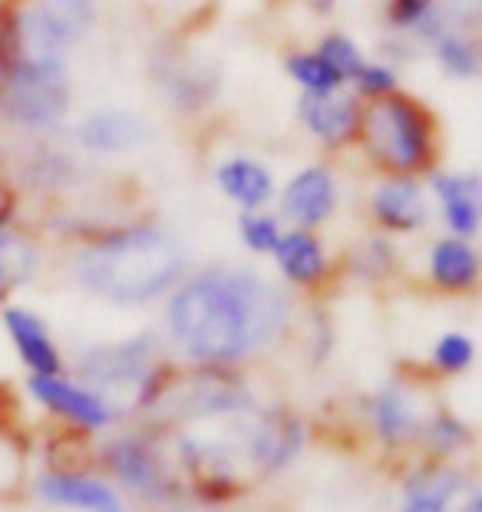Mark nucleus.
I'll return each mask as SVG.
<instances>
[{"instance_id":"1","label":"nucleus","mask_w":482,"mask_h":512,"mask_svg":"<svg viewBox=\"0 0 482 512\" xmlns=\"http://www.w3.org/2000/svg\"><path fill=\"white\" fill-rule=\"evenodd\" d=\"M291 324V301L251 268H212L169 298L166 328L192 364H222L265 354Z\"/></svg>"},{"instance_id":"2","label":"nucleus","mask_w":482,"mask_h":512,"mask_svg":"<svg viewBox=\"0 0 482 512\" xmlns=\"http://www.w3.org/2000/svg\"><path fill=\"white\" fill-rule=\"evenodd\" d=\"M182 245L156 225H133L83 245L70 275L86 294L113 304H149L179 285Z\"/></svg>"},{"instance_id":"3","label":"nucleus","mask_w":482,"mask_h":512,"mask_svg":"<svg viewBox=\"0 0 482 512\" xmlns=\"http://www.w3.org/2000/svg\"><path fill=\"white\" fill-rule=\"evenodd\" d=\"M251 407V387L235 367L222 364H192L172 367L156 377L146 397L136 403V417L146 427H192V423L235 417Z\"/></svg>"},{"instance_id":"4","label":"nucleus","mask_w":482,"mask_h":512,"mask_svg":"<svg viewBox=\"0 0 482 512\" xmlns=\"http://www.w3.org/2000/svg\"><path fill=\"white\" fill-rule=\"evenodd\" d=\"M63 53L24 47L17 24L0 34V110L24 129H50L67 113Z\"/></svg>"},{"instance_id":"5","label":"nucleus","mask_w":482,"mask_h":512,"mask_svg":"<svg viewBox=\"0 0 482 512\" xmlns=\"http://www.w3.org/2000/svg\"><path fill=\"white\" fill-rule=\"evenodd\" d=\"M166 354L152 334H136L126 341H106L86 347L76 361V380L93 387L119 410V400H129V413L146 397V390L156 384V377L166 370ZM123 413V410H119Z\"/></svg>"},{"instance_id":"6","label":"nucleus","mask_w":482,"mask_h":512,"mask_svg":"<svg viewBox=\"0 0 482 512\" xmlns=\"http://www.w3.org/2000/svg\"><path fill=\"white\" fill-rule=\"evenodd\" d=\"M364 139L367 149L380 166L393 169L397 176L420 169L430 159V126L426 113L407 96H387L367 110Z\"/></svg>"},{"instance_id":"7","label":"nucleus","mask_w":482,"mask_h":512,"mask_svg":"<svg viewBox=\"0 0 482 512\" xmlns=\"http://www.w3.org/2000/svg\"><path fill=\"white\" fill-rule=\"evenodd\" d=\"M103 470L116 479L119 486L139 496L146 506H179L182 486L166 466V456L149 433H123L113 437L100 453Z\"/></svg>"},{"instance_id":"8","label":"nucleus","mask_w":482,"mask_h":512,"mask_svg":"<svg viewBox=\"0 0 482 512\" xmlns=\"http://www.w3.org/2000/svg\"><path fill=\"white\" fill-rule=\"evenodd\" d=\"M304 440H308V427L298 413L288 407H268L241 433V456L258 476H275L298 460Z\"/></svg>"},{"instance_id":"9","label":"nucleus","mask_w":482,"mask_h":512,"mask_svg":"<svg viewBox=\"0 0 482 512\" xmlns=\"http://www.w3.org/2000/svg\"><path fill=\"white\" fill-rule=\"evenodd\" d=\"M27 394L53 417L67 420V427L80 433H103L116 423L119 410L83 380L67 374H47V377H27Z\"/></svg>"},{"instance_id":"10","label":"nucleus","mask_w":482,"mask_h":512,"mask_svg":"<svg viewBox=\"0 0 482 512\" xmlns=\"http://www.w3.org/2000/svg\"><path fill=\"white\" fill-rule=\"evenodd\" d=\"M34 496L50 509L67 512H129L126 499L109 479L73 470V466H53L34 479Z\"/></svg>"},{"instance_id":"11","label":"nucleus","mask_w":482,"mask_h":512,"mask_svg":"<svg viewBox=\"0 0 482 512\" xmlns=\"http://www.w3.org/2000/svg\"><path fill=\"white\" fill-rule=\"evenodd\" d=\"M430 410L420 407V397L407 384H387L367 400V423L374 427L380 443L387 446H410L420 440V430Z\"/></svg>"},{"instance_id":"12","label":"nucleus","mask_w":482,"mask_h":512,"mask_svg":"<svg viewBox=\"0 0 482 512\" xmlns=\"http://www.w3.org/2000/svg\"><path fill=\"white\" fill-rule=\"evenodd\" d=\"M0 321H4V331L10 337V344H14L20 364L27 367V377L63 374V354L37 311L10 304V308H4V314H0Z\"/></svg>"},{"instance_id":"13","label":"nucleus","mask_w":482,"mask_h":512,"mask_svg":"<svg viewBox=\"0 0 482 512\" xmlns=\"http://www.w3.org/2000/svg\"><path fill=\"white\" fill-rule=\"evenodd\" d=\"M469 479L456 466L430 460L403 483L400 512H453L459 496L466 493Z\"/></svg>"},{"instance_id":"14","label":"nucleus","mask_w":482,"mask_h":512,"mask_svg":"<svg viewBox=\"0 0 482 512\" xmlns=\"http://www.w3.org/2000/svg\"><path fill=\"white\" fill-rule=\"evenodd\" d=\"M73 136H76V143L90 152H129L149 143L152 126L146 119H139L136 113L106 110V113H90L86 119H80Z\"/></svg>"},{"instance_id":"15","label":"nucleus","mask_w":482,"mask_h":512,"mask_svg":"<svg viewBox=\"0 0 482 512\" xmlns=\"http://www.w3.org/2000/svg\"><path fill=\"white\" fill-rule=\"evenodd\" d=\"M284 215L291 222H298L301 228H314L321 225L324 219H331L334 205H337V189L331 172L321 166L304 169L301 176H294L284 189Z\"/></svg>"},{"instance_id":"16","label":"nucleus","mask_w":482,"mask_h":512,"mask_svg":"<svg viewBox=\"0 0 482 512\" xmlns=\"http://www.w3.org/2000/svg\"><path fill=\"white\" fill-rule=\"evenodd\" d=\"M370 209H374L377 222L390 232H413L426 222V202H423V189L416 185L410 176H393L380 185L370 199Z\"/></svg>"},{"instance_id":"17","label":"nucleus","mask_w":482,"mask_h":512,"mask_svg":"<svg viewBox=\"0 0 482 512\" xmlns=\"http://www.w3.org/2000/svg\"><path fill=\"white\" fill-rule=\"evenodd\" d=\"M301 119L317 139H324L331 146L350 139L360 126L357 103L350 96H337V93H308L301 100Z\"/></svg>"},{"instance_id":"18","label":"nucleus","mask_w":482,"mask_h":512,"mask_svg":"<svg viewBox=\"0 0 482 512\" xmlns=\"http://www.w3.org/2000/svg\"><path fill=\"white\" fill-rule=\"evenodd\" d=\"M271 255H275L281 275L288 278L291 285H317V281L327 275L324 245H321V238L308 232V228L284 232Z\"/></svg>"},{"instance_id":"19","label":"nucleus","mask_w":482,"mask_h":512,"mask_svg":"<svg viewBox=\"0 0 482 512\" xmlns=\"http://www.w3.org/2000/svg\"><path fill=\"white\" fill-rule=\"evenodd\" d=\"M430 278L436 288L449 294L473 291L479 281V258L466 238H443L430 252Z\"/></svg>"},{"instance_id":"20","label":"nucleus","mask_w":482,"mask_h":512,"mask_svg":"<svg viewBox=\"0 0 482 512\" xmlns=\"http://www.w3.org/2000/svg\"><path fill=\"white\" fill-rule=\"evenodd\" d=\"M443 219L456 238H473L479 228V179L476 176H436L433 182Z\"/></svg>"},{"instance_id":"21","label":"nucleus","mask_w":482,"mask_h":512,"mask_svg":"<svg viewBox=\"0 0 482 512\" xmlns=\"http://www.w3.org/2000/svg\"><path fill=\"white\" fill-rule=\"evenodd\" d=\"M215 179L228 199L241 205L245 212H258L261 205L271 199V192H275V182H271L268 169L251 159H228L225 166L218 169Z\"/></svg>"},{"instance_id":"22","label":"nucleus","mask_w":482,"mask_h":512,"mask_svg":"<svg viewBox=\"0 0 482 512\" xmlns=\"http://www.w3.org/2000/svg\"><path fill=\"white\" fill-rule=\"evenodd\" d=\"M416 443H423L426 453H430L436 463H449L453 456H459L473 443V430H469V423L463 417H456V413L430 410Z\"/></svg>"},{"instance_id":"23","label":"nucleus","mask_w":482,"mask_h":512,"mask_svg":"<svg viewBox=\"0 0 482 512\" xmlns=\"http://www.w3.org/2000/svg\"><path fill=\"white\" fill-rule=\"evenodd\" d=\"M37 271V248L0 225V294H10L14 288L27 285Z\"/></svg>"},{"instance_id":"24","label":"nucleus","mask_w":482,"mask_h":512,"mask_svg":"<svg viewBox=\"0 0 482 512\" xmlns=\"http://www.w3.org/2000/svg\"><path fill=\"white\" fill-rule=\"evenodd\" d=\"M430 361L436 367V374L443 377H459L476 364V341L463 331H446L436 337Z\"/></svg>"},{"instance_id":"25","label":"nucleus","mask_w":482,"mask_h":512,"mask_svg":"<svg viewBox=\"0 0 482 512\" xmlns=\"http://www.w3.org/2000/svg\"><path fill=\"white\" fill-rule=\"evenodd\" d=\"M288 70L301 86H308V93H334L337 83H341V76L327 67L317 53H298V57H291Z\"/></svg>"},{"instance_id":"26","label":"nucleus","mask_w":482,"mask_h":512,"mask_svg":"<svg viewBox=\"0 0 482 512\" xmlns=\"http://www.w3.org/2000/svg\"><path fill=\"white\" fill-rule=\"evenodd\" d=\"M238 235L255 255H271L278 245V238H281V228H278V219H271V215L245 212L238 222Z\"/></svg>"},{"instance_id":"27","label":"nucleus","mask_w":482,"mask_h":512,"mask_svg":"<svg viewBox=\"0 0 482 512\" xmlns=\"http://www.w3.org/2000/svg\"><path fill=\"white\" fill-rule=\"evenodd\" d=\"M317 57H321L327 67H331L337 76H354L357 70H360V53H357V47L350 43L347 37H341V34H334V37H327L324 43H321V50H317Z\"/></svg>"},{"instance_id":"28","label":"nucleus","mask_w":482,"mask_h":512,"mask_svg":"<svg viewBox=\"0 0 482 512\" xmlns=\"http://www.w3.org/2000/svg\"><path fill=\"white\" fill-rule=\"evenodd\" d=\"M440 60L446 63V70L456 73V76H473L476 73V47L459 34H446L440 40Z\"/></svg>"},{"instance_id":"29","label":"nucleus","mask_w":482,"mask_h":512,"mask_svg":"<svg viewBox=\"0 0 482 512\" xmlns=\"http://www.w3.org/2000/svg\"><path fill=\"white\" fill-rule=\"evenodd\" d=\"M354 80L367 96H387L393 90V73L387 67H380V63H360Z\"/></svg>"},{"instance_id":"30","label":"nucleus","mask_w":482,"mask_h":512,"mask_svg":"<svg viewBox=\"0 0 482 512\" xmlns=\"http://www.w3.org/2000/svg\"><path fill=\"white\" fill-rule=\"evenodd\" d=\"M433 0H393V20L400 24H420L430 14Z\"/></svg>"},{"instance_id":"31","label":"nucleus","mask_w":482,"mask_h":512,"mask_svg":"<svg viewBox=\"0 0 482 512\" xmlns=\"http://www.w3.org/2000/svg\"><path fill=\"white\" fill-rule=\"evenodd\" d=\"M10 192H7V185L0 182V225H7V219H10Z\"/></svg>"},{"instance_id":"32","label":"nucleus","mask_w":482,"mask_h":512,"mask_svg":"<svg viewBox=\"0 0 482 512\" xmlns=\"http://www.w3.org/2000/svg\"><path fill=\"white\" fill-rule=\"evenodd\" d=\"M308 4H311L314 10H331L334 0H308Z\"/></svg>"}]
</instances>
